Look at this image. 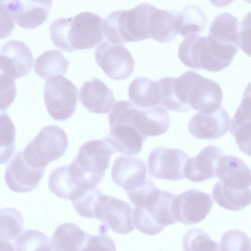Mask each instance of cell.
<instances>
[{
    "label": "cell",
    "mask_w": 251,
    "mask_h": 251,
    "mask_svg": "<svg viewBox=\"0 0 251 251\" xmlns=\"http://www.w3.org/2000/svg\"><path fill=\"white\" fill-rule=\"evenodd\" d=\"M184 250L218 251L219 246L202 229L191 228L186 232L182 239Z\"/></svg>",
    "instance_id": "d590c367"
},
{
    "label": "cell",
    "mask_w": 251,
    "mask_h": 251,
    "mask_svg": "<svg viewBox=\"0 0 251 251\" xmlns=\"http://www.w3.org/2000/svg\"><path fill=\"white\" fill-rule=\"evenodd\" d=\"M218 246L220 251H250V240L244 232L231 230L223 235Z\"/></svg>",
    "instance_id": "74e56055"
},
{
    "label": "cell",
    "mask_w": 251,
    "mask_h": 251,
    "mask_svg": "<svg viewBox=\"0 0 251 251\" xmlns=\"http://www.w3.org/2000/svg\"><path fill=\"white\" fill-rule=\"evenodd\" d=\"M102 194L96 187L85 189L71 201L74 208L80 216L88 218H95L97 205Z\"/></svg>",
    "instance_id": "e575fe53"
},
{
    "label": "cell",
    "mask_w": 251,
    "mask_h": 251,
    "mask_svg": "<svg viewBox=\"0 0 251 251\" xmlns=\"http://www.w3.org/2000/svg\"><path fill=\"white\" fill-rule=\"evenodd\" d=\"M69 61L59 50H51L46 51L36 59L34 70L44 79L56 76L63 75L67 72Z\"/></svg>",
    "instance_id": "4dcf8cb0"
},
{
    "label": "cell",
    "mask_w": 251,
    "mask_h": 251,
    "mask_svg": "<svg viewBox=\"0 0 251 251\" xmlns=\"http://www.w3.org/2000/svg\"><path fill=\"white\" fill-rule=\"evenodd\" d=\"M212 195L220 206L230 210H240L251 203L250 187L243 190L233 189L225 185L220 180L214 185Z\"/></svg>",
    "instance_id": "83f0119b"
},
{
    "label": "cell",
    "mask_w": 251,
    "mask_h": 251,
    "mask_svg": "<svg viewBox=\"0 0 251 251\" xmlns=\"http://www.w3.org/2000/svg\"><path fill=\"white\" fill-rule=\"evenodd\" d=\"M216 176L225 185L236 189H246L251 184V174L249 167L240 158L223 155L219 159Z\"/></svg>",
    "instance_id": "44dd1931"
},
{
    "label": "cell",
    "mask_w": 251,
    "mask_h": 251,
    "mask_svg": "<svg viewBox=\"0 0 251 251\" xmlns=\"http://www.w3.org/2000/svg\"><path fill=\"white\" fill-rule=\"evenodd\" d=\"M230 120L227 111L221 106L210 113H197L189 120L188 128L196 138L215 140L227 133Z\"/></svg>",
    "instance_id": "9a60e30c"
},
{
    "label": "cell",
    "mask_w": 251,
    "mask_h": 251,
    "mask_svg": "<svg viewBox=\"0 0 251 251\" xmlns=\"http://www.w3.org/2000/svg\"><path fill=\"white\" fill-rule=\"evenodd\" d=\"M114 241L105 235H89L84 250L115 251Z\"/></svg>",
    "instance_id": "ab89813d"
},
{
    "label": "cell",
    "mask_w": 251,
    "mask_h": 251,
    "mask_svg": "<svg viewBox=\"0 0 251 251\" xmlns=\"http://www.w3.org/2000/svg\"><path fill=\"white\" fill-rule=\"evenodd\" d=\"M213 204L209 194L190 189L176 195L172 202L171 212L176 222L193 225L205 218Z\"/></svg>",
    "instance_id": "8fae6325"
},
{
    "label": "cell",
    "mask_w": 251,
    "mask_h": 251,
    "mask_svg": "<svg viewBox=\"0 0 251 251\" xmlns=\"http://www.w3.org/2000/svg\"><path fill=\"white\" fill-rule=\"evenodd\" d=\"M131 118L135 127L146 137L161 135L171 125L167 110L161 106L143 109L133 104Z\"/></svg>",
    "instance_id": "d6986e66"
},
{
    "label": "cell",
    "mask_w": 251,
    "mask_h": 251,
    "mask_svg": "<svg viewBox=\"0 0 251 251\" xmlns=\"http://www.w3.org/2000/svg\"><path fill=\"white\" fill-rule=\"evenodd\" d=\"M179 13L155 7L150 21V38L160 43L173 40L178 34Z\"/></svg>",
    "instance_id": "603a6c76"
},
{
    "label": "cell",
    "mask_w": 251,
    "mask_h": 251,
    "mask_svg": "<svg viewBox=\"0 0 251 251\" xmlns=\"http://www.w3.org/2000/svg\"><path fill=\"white\" fill-rule=\"evenodd\" d=\"M9 0H0V39L8 37L15 26L14 20L8 7Z\"/></svg>",
    "instance_id": "f35d334b"
},
{
    "label": "cell",
    "mask_w": 251,
    "mask_h": 251,
    "mask_svg": "<svg viewBox=\"0 0 251 251\" xmlns=\"http://www.w3.org/2000/svg\"><path fill=\"white\" fill-rule=\"evenodd\" d=\"M102 222L101 233L108 228L114 232L126 234L134 229L132 221V208L126 201L113 196H101L97 206L96 217Z\"/></svg>",
    "instance_id": "30bf717a"
},
{
    "label": "cell",
    "mask_w": 251,
    "mask_h": 251,
    "mask_svg": "<svg viewBox=\"0 0 251 251\" xmlns=\"http://www.w3.org/2000/svg\"><path fill=\"white\" fill-rule=\"evenodd\" d=\"M147 168L142 159L134 157L120 155L114 160L112 169L113 181L126 192L142 185L147 178Z\"/></svg>",
    "instance_id": "e0dca14e"
},
{
    "label": "cell",
    "mask_w": 251,
    "mask_h": 251,
    "mask_svg": "<svg viewBox=\"0 0 251 251\" xmlns=\"http://www.w3.org/2000/svg\"><path fill=\"white\" fill-rule=\"evenodd\" d=\"M16 129L6 111H0V165L7 163L16 151Z\"/></svg>",
    "instance_id": "836d02e7"
},
{
    "label": "cell",
    "mask_w": 251,
    "mask_h": 251,
    "mask_svg": "<svg viewBox=\"0 0 251 251\" xmlns=\"http://www.w3.org/2000/svg\"><path fill=\"white\" fill-rule=\"evenodd\" d=\"M45 171V169H37L29 165L24 158L21 150L15 154L7 165L5 182L13 192H29L38 186Z\"/></svg>",
    "instance_id": "5bb4252c"
},
{
    "label": "cell",
    "mask_w": 251,
    "mask_h": 251,
    "mask_svg": "<svg viewBox=\"0 0 251 251\" xmlns=\"http://www.w3.org/2000/svg\"><path fill=\"white\" fill-rule=\"evenodd\" d=\"M48 187L56 196L71 201L84 190L79 188L73 180L68 165L60 166L52 171L49 176Z\"/></svg>",
    "instance_id": "f546056e"
},
{
    "label": "cell",
    "mask_w": 251,
    "mask_h": 251,
    "mask_svg": "<svg viewBox=\"0 0 251 251\" xmlns=\"http://www.w3.org/2000/svg\"><path fill=\"white\" fill-rule=\"evenodd\" d=\"M24 219L16 208L0 209V251L14 250V243L23 230Z\"/></svg>",
    "instance_id": "484cf974"
},
{
    "label": "cell",
    "mask_w": 251,
    "mask_h": 251,
    "mask_svg": "<svg viewBox=\"0 0 251 251\" xmlns=\"http://www.w3.org/2000/svg\"><path fill=\"white\" fill-rule=\"evenodd\" d=\"M174 86L179 101L188 111L207 114L221 106L223 94L220 85L194 71L175 77Z\"/></svg>",
    "instance_id": "3957f363"
},
{
    "label": "cell",
    "mask_w": 251,
    "mask_h": 251,
    "mask_svg": "<svg viewBox=\"0 0 251 251\" xmlns=\"http://www.w3.org/2000/svg\"><path fill=\"white\" fill-rule=\"evenodd\" d=\"M176 195L155 188L147 197L132 209V221L142 233L155 235L165 226L176 223L171 212V204Z\"/></svg>",
    "instance_id": "5b68a950"
},
{
    "label": "cell",
    "mask_w": 251,
    "mask_h": 251,
    "mask_svg": "<svg viewBox=\"0 0 251 251\" xmlns=\"http://www.w3.org/2000/svg\"><path fill=\"white\" fill-rule=\"evenodd\" d=\"M79 99L87 110L95 114H107L115 101L113 92L97 78L83 83Z\"/></svg>",
    "instance_id": "ffe728a7"
},
{
    "label": "cell",
    "mask_w": 251,
    "mask_h": 251,
    "mask_svg": "<svg viewBox=\"0 0 251 251\" xmlns=\"http://www.w3.org/2000/svg\"><path fill=\"white\" fill-rule=\"evenodd\" d=\"M95 58L106 75L115 80L129 77L134 71V58L122 44L103 40L95 50Z\"/></svg>",
    "instance_id": "9c48e42d"
},
{
    "label": "cell",
    "mask_w": 251,
    "mask_h": 251,
    "mask_svg": "<svg viewBox=\"0 0 251 251\" xmlns=\"http://www.w3.org/2000/svg\"><path fill=\"white\" fill-rule=\"evenodd\" d=\"M240 25L238 19L228 12L216 16L211 23L208 35L217 42L234 45L239 48Z\"/></svg>",
    "instance_id": "4316f807"
},
{
    "label": "cell",
    "mask_w": 251,
    "mask_h": 251,
    "mask_svg": "<svg viewBox=\"0 0 251 251\" xmlns=\"http://www.w3.org/2000/svg\"><path fill=\"white\" fill-rule=\"evenodd\" d=\"M109 134L104 140L116 152L135 155L140 152L147 137L131 123L128 113L124 109L116 108L108 115Z\"/></svg>",
    "instance_id": "52a82bcc"
},
{
    "label": "cell",
    "mask_w": 251,
    "mask_h": 251,
    "mask_svg": "<svg viewBox=\"0 0 251 251\" xmlns=\"http://www.w3.org/2000/svg\"><path fill=\"white\" fill-rule=\"evenodd\" d=\"M114 153L104 140H91L84 143L68 165L74 181L82 189L96 187L103 177L111 155Z\"/></svg>",
    "instance_id": "277c9868"
},
{
    "label": "cell",
    "mask_w": 251,
    "mask_h": 251,
    "mask_svg": "<svg viewBox=\"0 0 251 251\" xmlns=\"http://www.w3.org/2000/svg\"><path fill=\"white\" fill-rule=\"evenodd\" d=\"M90 234L73 223L58 226L50 243L51 250L84 251Z\"/></svg>",
    "instance_id": "cb8c5ba5"
},
{
    "label": "cell",
    "mask_w": 251,
    "mask_h": 251,
    "mask_svg": "<svg viewBox=\"0 0 251 251\" xmlns=\"http://www.w3.org/2000/svg\"><path fill=\"white\" fill-rule=\"evenodd\" d=\"M128 97L132 103L140 108L161 106L158 83L146 77H138L132 80L128 87Z\"/></svg>",
    "instance_id": "d4e9b609"
},
{
    "label": "cell",
    "mask_w": 251,
    "mask_h": 251,
    "mask_svg": "<svg viewBox=\"0 0 251 251\" xmlns=\"http://www.w3.org/2000/svg\"><path fill=\"white\" fill-rule=\"evenodd\" d=\"M49 30L53 45L64 52L94 48L104 37L101 18L88 11L58 18L51 23Z\"/></svg>",
    "instance_id": "6da1fadb"
},
{
    "label": "cell",
    "mask_w": 251,
    "mask_h": 251,
    "mask_svg": "<svg viewBox=\"0 0 251 251\" xmlns=\"http://www.w3.org/2000/svg\"><path fill=\"white\" fill-rule=\"evenodd\" d=\"M68 138L58 126L42 128L35 137L22 151L27 163L37 169H45L50 162L58 159L65 152Z\"/></svg>",
    "instance_id": "8992f818"
},
{
    "label": "cell",
    "mask_w": 251,
    "mask_h": 251,
    "mask_svg": "<svg viewBox=\"0 0 251 251\" xmlns=\"http://www.w3.org/2000/svg\"><path fill=\"white\" fill-rule=\"evenodd\" d=\"M52 0H9L8 7L17 24L25 29H34L48 18Z\"/></svg>",
    "instance_id": "2e32d148"
},
{
    "label": "cell",
    "mask_w": 251,
    "mask_h": 251,
    "mask_svg": "<svg viewBox=\"0 0 251 251\" xmlns=\"http://www.w3.org/2000/svg\"><path fill=\"white\" fill-rule=\"evenodd\" d=\"M0 53L9 58L15 69L18 78L26 75L31 70L34 58L30 49L24 42L9 40L2 46Z\"/></svg>",
    "instance_id": "f1b7e54d"
},
{
    "label": "cell",
    "mask_w": 251,
    "mask_h": 251,
    "mask_svg": "<svg viewBox=\"0 0 251 251\" xmlns=\"http://www.w3.org/2000/svg\"><path fill=\"white\" fill-rule=\"evenodd\" d=\"M245 90L242 101L231 119L230 132L243 152L250 155L251 90L250 84Z\"/></svg>",
    "instance_id": "7402d4cb"
},
{
    "label": "cell",
    "mask_w": 251,
    "mask_h": 251,
    "mask_svg": "<svg viewBox=\"0 0 251 251\" xmlns=\"http://www.w3.org/2000/svg\"><path fill=\"white\" fill-rule=\"evenodd\" d=\"M178 57L185 66L194 69L217 72L224 69L208 42L207 36H186L180 44Z\"/></svg>",
    "instance_id": "7c38bea8"
},
{
    "label": "cell",
    "mask_w": 251,
    "mask_h": 251,
    "mask_svg": "<svg viewBox=\"0 0 251 251\" xmlns=\"http://www.w3.org/2000/svg\"><path fill=\"white\" fill-rule=\"evenodd\" d=\"M189 158L176 148L158 147L150 153L148 167L151 176L157 179L178 180L184 177L185 163Z\"/></svg>",
    "instance_id": "4fadbf2b"
},
{
    "label": "cell",
    "mask_w": 251,
    "mask_h": 251,
    "mask_svg": "<svg viewBox=\"0 0 251 251\" xmlns=\"http://www.w3.org/2000/svg\"><path fill=\"white\" fill-rule=\"evenodd\" d=\"M235 0H209L214 6L218 8H224L231 4ZM247 1L248 0H245Z\"/></svg>",
    "instance_id": "b9f144b4"
},
{
    "label": "cell",
    "mask_w": 251,
    "mask_h": 251,
    "mask_svg": "<svg viewBox=\"0 0 251 251\" xmlns=\"http://www.w3.org/2000/svg\"><path fill=\"white\" fill-rule=\"evenodd\" d=\"M207 18L201 9L196 5H188L179 13L178 34L182 37L200 34L205 29Z\"/></svg>",
    "instance_id": "d6a6232c"
},
{
    "label": "cell",
    "mask_w": 251,
    "mask_h": 251,
    "mask_svg": "<svg viewBox=\"0 0 251 251\" xmlns=\"http://www.w3.org/2000/svg\"><path fill=\"white\" fill-rule=\"evenodd\" d=\"M224 151L214 145H209L199 154L188 158L184 167V177L193 182H201L216 176L217 167Z\"/></svg>",
    "instance_id": "ac0fdd59"
},
{
    "label": "cell",
    "mask_w": 251,
    "mask_h": 251,
    "mask_svg": "<svg viewBox=\"0 0 251 251\" xmlns=\"http://www.w3.org/2000/svg\"><path fill=\"white\" fill-rule=\"evenodd\" d=\"M14 250H51L49 240L44 233L36 229H27L21 234L14 243Z\"/></svg>",
    "instance_id": "8d00e7d4"
},
{
    "label": "cell",
    "mask_w": 251,
    "mask_h": 251,
    "mask_svg": "<svg viewBox=\"0 0 251 251\" xmlns=\"http://www.w3.org/2000/svg\"><path fill=\"white\" fill-rule=\"evenodd\" d=\"M250 26L248 27L247 20H243L242 23L240 27L239 30V39L240 44L239 48H240L246 54H249L250 55Z\"/></svg>",
    "instance_id": "60d3db41"
},
{
    "label": "cell",
    "mask_w": 251,
    "mask_h": 251,
    "mask_svg": "<svg viewBox=\"0 0 251 251\" xmlns=\"http://www.w3.org/2000/svg\"><path fill=\"white\" fill-rule=\"evenodd\" d=\"M77 94L76 87L64 76L56 75L46 79L44 103L51 117L60 121L71 117L78 104Z\"/></svg>",
    "instance_id": "ba28073f"
},
{
    "label": "cell",
    "mask_w": 251,
    "mask_h": 251,
    "mask_svg": "<svg viewBox=\"0 0 251 251\" xmlns=\"http://www.w3.org/2000/svg\"><path fill=\"white\" fill-rule=\"evenodd\" d=\"M155 7L150 3H143L129 10L110 13L102 23L103 36L115 44L149 38L150 17Z\"/></svg>",
    "instance_id": "7a4b0ae2"
},
{
    "label": "cell",
    "mask_w": 251,
    "mask_h": 251,
    "mask_svg": "<svg viewBox=\"0 0 251 251\" xmlns=\"http://www.w3.org/2000/svg\"><path fill=\"white\" fill-rule=\"evenodd\" d=\"M15 79L18 78L14 66L6 56L0 53V111H6L15 100Z\"/></svg>",
    "instance_id": "1f68e13d"
}]
</instances>
